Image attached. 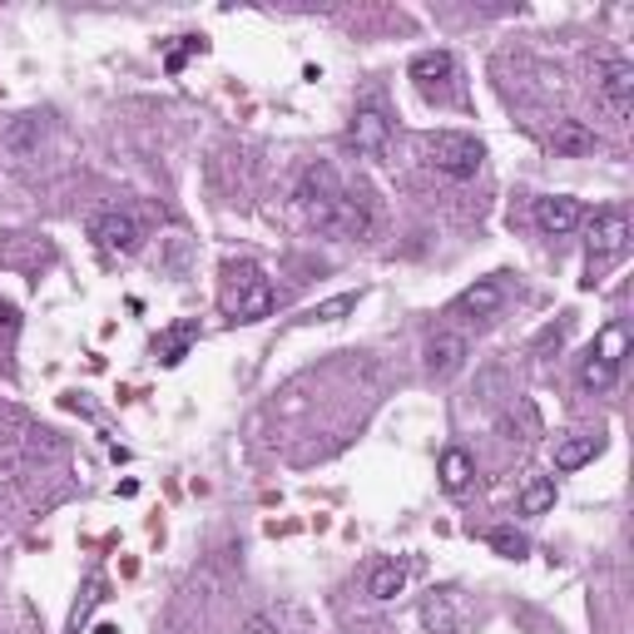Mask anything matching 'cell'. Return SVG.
I'll return each mask as SVG.
<instances>
[{
  "instance_id": "2",
  "label": "cell",
  "mask_w": 634,
  "mask_h": 634,
  "mask_svg": "<svg viewBox=\"0 0 634 634\" xmlns=\"http://www.w3.org/2000/svg\"><path fill=\"white\" fill-rule=\"evenodd\" d=\"M297 198H303V214H307V223H313L317 233L362 238L367 228H372V214H367L347 188H337V194H297Z\"/></svg>"
},
{
  "instance_id": "25",
  "label": "cell",
  "mask_w": 634,
  "mask_h": 634,
  "mask_svg": "<svg viewBox=\"0 0 634 634\" xmlns=\"http://www.w3.org/2000/svg\"><path fill=\"white\" fill-rule=\"evenodd\" d=\"M243 634H277V624L267 620V614H248V620H243Z\"/></svg>"
},
{
  "instance_id": "17",
  "label": "cell",
  "mask_w": 634,
  "mask_h": 634,
  "mask_svg": "<svg viewBox=\"0 0 634 634\" xmlns=\"http://www.w3.org/2000/svg\"><path fill=\"white\" fill-rule=\"evenodd\" d=\"M436 476H441L446 491H466V485H471V476H476V466H471V456H466L461 446H446L441 461H436Z\"/></svg>"
},
{
  "instance_id": "11",
  "label": "cell",
  "mask_w": 634,
  "mask_h": 634,
  "mask_svg": "<svg viewBox=\"0 0 634 634\" xmlns=\"http://www.w3.org/2000/svg\"><path fill=\"white\" fill-rule=\"evenodd\" d=\"M40 134H45L40 114H15V119H6V129H0V149H6L10 158H30L40 149Z\"/></svg>"
},
{
  "instance_id": "12",
  "label": "cell",
  "mask_w": 634,
  "mask_h": 634,
  "mask_svg": "<svg viewBox=\"0 0 634 634\" xmlns=\"http://www.w3.org/2000/svg\"><path fill=\"white\" fill-rule=\"evenodd\" d=\"M501 303H505V283H501V277H485V283H471L461 297H456L451 313H466V317H491V313H501Z\"/></svg>"
},
{
  "instance_id": "16",
  "label": "cell",
  "mask_w": 634,
  "mask_h": 634,
  "mask_svg": "<svg viewBox=\"0 0 634 634\" xmlns=\"http://www.w3.org/2000/svg\"><path fill=\"white\" fill-rule=\"evenodd\" d=\"M406 575H412V570H406L402 560H382L372 570V580H367V594H372V600H382V604L396 600V594L406 590Z\"/></svg>"
},
{
  "instance_id": "19",
  "label": "cell",
  "mask_w": 634,
  "mask_h": 634,
  "mask_svg": "<svg viewBox=\"0 0 634 634\" xmlns=\"http://www.w3.org/2000/svg\"><path fill=\"white\" fill-rule=\"evenodd\" d=\"M614 376H620V367L604 362V357H584L580 362V386H590V392H604V386H614Z\"/></svg>"
},
{
  "instance_id": "3",
  "label": "cell",
  "mask_w": 634,
  "mask_h": 634,
  "mask_svg": "<svg viewBox=\"0 0 634 634\" xmlns=\"http://www.w3.org/2000/svg\"><path fill=\"white\" fill-rule=\"evenodd\" d=\"M426 158H431V168H441L446 178H471L476 168H481L485 149L476 134H461V129H436L431 139H426Z\"/></svg>"
},
{
  "instance_id": "9",
  "label": "cell",
  "mask_w": 634,
  "mask_h": 634,
  "mask_svg": "<svg viewBox=\"0 0 634 634\" xmlns=\"http://www.w3.org/2000/svg\"><path fill=\"white\" fill-rule=\"evenodd\" d=\"M466 357H471V342H466L461 332H436L431 342H426V372L431 376H451L466 367Z\"/></svg>"
},
{
  "instance_id": "10",
  "label": "cell",
  "mask_w": 634,
  "mask_h": 634,
  "mask_svg": "<svg viewBox=\"0 0 634 634\" xmlns=\"http://www.w3.org/2000/svg\"><path fill=\"white\" fill-rule=\"evenodd\" d=\"M422 624L426 634H461V604H456V590H431L422 600Z\"/></svg>"
},
{
  "instance_id": "4",
  "label": "cell",
  "mask_w": 634,
  "mask_h": 634,
  "mask_svg": "<svg viewBox=\"0 0 634 634\" xmlns=\"http://www.w3.org/2000/svg\"><path fill=\"white\" fill-rule=\"evenodd\" d=\"M630 248V214L624 208H600L590 218V267H584V287H594L604 258H620Z\"/></svg>"
},
{
  "instance_id": "8",
  "label": "cell",
  "mask_w": 634,
  "mask_h": 634,
  "mask_svg": "<svg viewBox=\"0 0 634 634\" xmlns=\"http://www.w3.org/2000/svg\"><path fill=\"white\" fill-rule=\"evenodd\" d=\"M347 139H352L357 154L376 158L386 149V139H392V119H386L376 105H367V109H357V114H352V134H347Z\"/></svg>"
},
{
  "instance_id": "21",
  "label": "cell",
  "mask_w": 634,
  "mask_h": 634,
  "mask_svg": "<svg viewBox=\"0 0 634 634\" xmlns=\"http://www.w3.org/2000/svg\"><path fill=\"white\" fill-rule=\"evenodd\" d=\"M485 540H491V550L505 555V560H525V550H531V540H525L521 531H511V525H495Z\"/></svg>"
},
{
  "instance_id": "15",
  "label": "cell",
  "mask_w": 634,
  "mask_h": 634,
  "mask_svg": "<svg viewBox=\"0 0 634 634\" xmlns=\"http://www.w3.org/2000/svg\"><path fill=\"white\" fill-rule=\"evenodd\" d=\"M194 337H198V327L194 323H178V327H168V332H158L154 337V357L164 367H178L188 357V347H194Z\"/></svg>"
},
{
  "instance_id": "14",
  "label": "cell",
  "mask_w": 634,
  "mask_h": 634,
  "mask_svg": "<svg viewBox=\"0 0 634 634\" xmlns=\"http://www.w3.org/2000/svg\"><path fill=\"white\" fill-rule=\"evenodd\" d=\"M550 149H555V154H565V158L590 154V149H594V129L580 124V119H560V124L550 129Z\"/></svg>"
},
{
  "instance_id": "5",
  "label": "cell",
  "mask_w": 634,
  "mask_h": 634,
  "mask_svg": "<svg viewBox=\"0 0 634 634\" xmlns=\"http://www.w3.org/2000/svg\"><path fill=\"white\" fill-rule=\"evenodd\" d=\"M89 238H95L105 253H139L144 248V223H139L134 214H119V208H109V214H99L95 223H89Z\"/></svg>"
},
{
  "instance_id": "24",
  "label": "cell",
  "mask_w": 634,
  "mask_h": 634,
  "mask_svg": "<svg viewBox=\"0 0 634 634\" xmlns=\"http://www.w3.org/2000/svg\"><path fill=\"white\" fill-rule=\"evenodd\" d=\"M194 50H204V40H194V35H188V45L168 50V55H164V69H168V75H178V69H184V59L194 55Z\"/></svg>"
},
{
  "instance_id": "20",
  "label": "cell",
  "mask_w": 634,
  "mask_h": 634,
  "mask_svg": "<svg viewBox=\"0 0 634 634\" xmlns=\"http://www.w3.org/2000/svg\"><path fill=\"white\" fill-rule=\"evenodd\" d=\"M555 505V481L550 476H540V481H531L521 491V515H545Z\"/></svg>"
},
{
  "instance_id": "13",
  "label": "cell",
  "mask_w": 634,
  "mask_h": 634,
  "mask_svg": "<svg viewBox=\"0 0 634 634\" xmlns=\"http://www.w3.org/2000/svg\"><path fill=\"white\" fill-rule=\"evenodd\" d=\"M406 75H412L422 89H431V85H441V79H451V75H456V59L446 55V50H422V55H412Z\"/></svg>"
},
{
  "instance_id": "26",
  "label": "cell",
  "mask_w": 634,
  "mask_h": 634,
  "mask_svg": "<svg viewBox=\"0 0 634 634\" xmlns=\"http://www.w3.org/2000/svg\"><path fill=\"white\" fill-rule=\"evenodd\" d=\"M95 634H119V630H114V624H99V630H95Z\"/></svg>"
},
{
  "instance_id": "22",
  "label": "cell",
  "mask_w": 634,
  "mask_h": 634,
  "mask_svg": "<svg viewBox=\"0 0 634 634\" xmlns=\"http://www.w3.org/2000/svg\"><path fill=\"white\" fill-rule=\"evenodd\" d=\"M624 347H630V337H624V327H620V323H610L600 337H594V347H590V352H594V357H604V362H614V367H620V362H624Z\"/></svg>"
},
{
  "instance_id": "23",
  "label": "cell",
  "mask_w": 634,
  "mask_h": 634,
  "mask_svg": "<svg viewBox=\"0 0 634 634\" xmlns=\"http://www.w3.org/2000/svg\"><path fill=\"white\" fill-rule=\"evenodd\" d=\"M357 297L362 293H337V297H327V303H317L307 317H313V323H342V317L357 307Z\"/></svg>"
},
{
  "instance_id": "18",
  "label": "cell",
  "mask_w": 634,
  "mask_h": 634,
  "mask_svg": "<svg viewBox=\"0 0 634 634\" xmlns=\"http://www.w3.org/2000/svg\"><path fill=\"white\" fill-rule=\"evenodd\" d=\"M594 456H600V436H565V441H555V466L560 471H580Z\"/></svg>"
},
{
  "instance_id": "1",
  "label": "cell",
  "mask_w": 634,
  "mask_h": 634,
  "mask_svg": "<svg viewBox=\"0 0 634 634\" xmlns=\"http://www.w3.org/2000/svg\"><path fill=\"white\" fill-rule=\"evenodd\" d=\"M223 313L233 323H258L273 313V287L253 258H228L223 263Z\"/></svg>"
},
{
  "instance_id": "7",
  "label": "cell",
  "mask_w": 634,
  "mask_h": 634,
  "mask_svg": "<svg viewBox=\"0 0 634 634\" xmlns=\"http://www.w3.org/2000/svg\"><path fill=\"white\" fill-rule=\"evenodd\" d=\"M535 223H540L545 233L565 238V233H575V228L584 223V204L570 198V194H545V198H535Z\"/></svg>"
},
{
  "instance_id": "6",
  "label": "cell",
  "mask_w": 634,
  "mask_h": 634,
  "mask_svg": "<svg viewBox=\"0 0 634 634\" xmlns=\"http://www.w3.org/2000/svg\"><path fill=\"white\" fill-rule=\"evenodd\" d=\"M594 85H600V99L610 105L614 119L630 114V99H634V65L630 59H604L600 75H594Z\"/></svg>"
}]
</instances>
